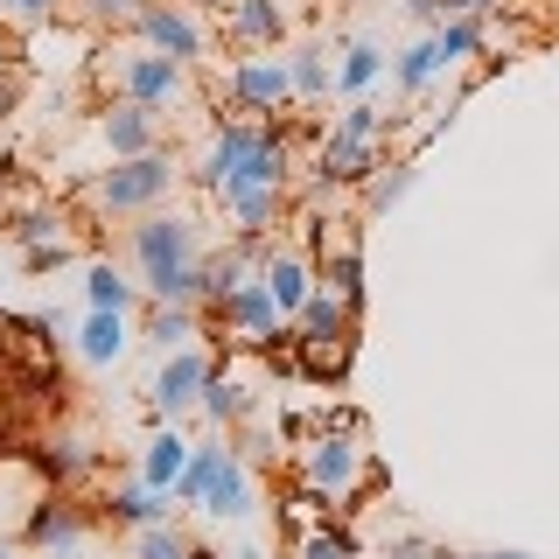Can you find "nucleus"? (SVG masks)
Listing matches in <instances>:
<instances>
[{
    "instance_id": "c9c22d12",
    "label": "nucleus",
    "mask_w": 559,
    "mask_h": 559,
    "mask_svg": "<svg viewBox=\"0 0 559 559\" xmlns=\"http://www.w3.org/2000/svg\"><path fill=\"white\" fill-rule=\"evenodd\" d=\"M384 559H441V552H427V546H419V538L413 532H399V538H384V546H378Z\"/></svg>"
},
{
    "instance_id": "6e6552de",
    "label": "nucleus",
    "mask_w": 559,
    "mask_h": 559,
    "mask_svg": "<svg viewBox=\"0 0 559 559\" xmlns=\"http://www.w3.org/2000/svg\"><path fill=\"white\" fill-rule=\"evenodd\" d=\"M133 35H140L147 49H162V57L189 63V70L210 57V28H203V14L189 8V0H140Z\"/></svg>"
},
{
    "instance_id": "393cba45",
    "label": "nucleus",
    "mask_w": 559,
    "mask_h": 559,
    "mask_svg": "<svg viewBox=\"0 0 559 559\" xmlns=\"http://www.w3.org/2000/svg\"><path fill=\"white\" fill-rule=\"evenodd\" d=\"M349 322H357V308H349L336 287H314L301 301V314H294V343H301V336H343Z\"/></svg>"
},
{
    "instance_id": "72a5a7b5",
    "label": "nucleus",
    "mask_w": 559,
    "mask_h": 559,
    "mask_svg": "<svg viewBox=\"0 0 559 559\" xmlns=\"http://www.w3.org/2000/svg\"><path fill=\"white\" fill-rule=\"evenodd\" d=\"M301 559H357V532L349 524H322L301 538Z\"/></svg>"
},
{
    "instance_id": "c85d7f7f",
    "label": "nucleus",
    "mask_w": 559,
    "mask_h": 559,
    "mask_svg": "<svg viewBox=\"0 0 559 559\" xmlns=\"http://www.w3.org/2000/svg\"><path fill=\"white\" fill-rule=\"evenodd\" d=\"M189 552H197V538H189L175 518H162V524H140V532L127 538V559H189Z\"/></svg>"
},
{
    "instance_id": "ddd939ff",
    "label": "nucleus",
    "mask_w": 559,
    "mask_h": 559,
    "mask_svg": "<svg viewBox=\"0 0 559 559\" xmlns=\"http://www.w3.org/2000/svg\"><path fill=\"white\" fill-rule=\"evenodd\" d=\"M133 314H119V308H84V322H78V336H70V349H78V364H92V371H112L119 357L133 349Z\"/></svg>"
},
{
    "instance_id": "4468645a",
    "label": "nucleus",
    "mask_w": 559,
    "mask_h": 559,
    "mask_svg": "<svg viewBox=\"0 0 559 559\" xmlns=\"http://www.w3.org/2000/svg\"><path fill=\"white\" fill-rule=\"evenodd\" d=\"M259 280L273 287V301H280V314H301V301L314 287H322V273H314V259H301L294 245H280V231H273V245H266V259H259Z\"/></svg>"
},
{
    "instance_id": "a211bd4d",
    "label": "nucleus",
    "mask_w": 559,
    "mask_h": 559,
    "mask_svg": "<svg viewBox=\"0 0 559 559\" xmlns=\"http://www.w3.org/2000/svg\"><path fill=\"white\" fill-rule=\"evenodd\" d=\"M197 413H203V419H210L217 433H238L245 419H259V392H252L245 378H231V371L217 364V378L203 384V406H197Z\"/></svg>"
},
{
    "instance_id": "f704fd0d",
    "label": "nucleus",
    "mask_w": 559,
    "mask_h": 559,
    "mask_svg": "<svg viewBox=\"0 0 559 559\" xmlns=\"http://www.w3.org/2000/svg\"><path fill=\"white\" fill-rule=\"evenodd\" d=\"M0 14H14V22H28V28H43L49 14H57V0H0Z\"/></svg>"
},
{
    "instance_id": "79ce46f5",
    "label": "nucleus",
    "mask_w": 559,
    "mask_h": 559,
    "mask_svg": "<svg viewBox=\"0 0 559 559\" xmlns=\"http://www.w3.org/2000/svg\"><path fill=\"white\" fill-rule=\"evenodd\" d=\"M441 559H489V552H441Z\"/></svg>"
},
{
    "instance_id": "412c9836",
    "label": "nucleus",
    "mask_w": 559,
    "mask_h": 559,
    "mask_svg": "<svg viewBox=\"0 0 559 559\" xmlns=\"http://www.w3.org/2000/svg\"><path fill=\"white\" fill-rule=\"evenodd\" d=\"M203 314L210 308H182V301H147V314H140V336H147L154 349H182V343H197L203 336Z\"/></svg>"
},
{
    "instance_id": "a19ab883",
    "label": "nucleus",
    "mask_w": 559,
    "mask_h": 559,
    "mask_svg": "<svg viewBox=\"0 0 559 559\" xmlns=\"http://www.w3.org/2000/svg\"><path fill=\"white\" fill-rule=\"evenodd\" d=\"M189 559H224V552H217V546H203V538H197V552H189Z\"/></svg>"
},
{
    "instance_id": "2eb2a0df",
    "label": "nucleus",
    "mask_w": 559,
    "mask_h": 559,
    "mask_svg": "<svg viewBox=\"0 0 559 559\" xmlns=\"http://www.w3.org/2000/svg\"><path fill=\"white\" fill-rule=\"evenodd\" d=\"M294 28L287 0H231V14H224V35H231L238 49H280Z\"/></svg>"
},
{
    "instance_id": "9d476101",
    "label": "nucleus",
    "mask_w": 559,
    "mask_h": 559,
    "mask_svg": "<svg viewBox=\"0 0 559 559\" xmlns=\"http://www.w3.org/2000/svg\"><path fill=\"white\" fill-rule=\"evenodd\" d=\"M98 147H105V162L154 154L162 147V112H154V105H133V98H105L98 105Z\"/></svg>"
},
{
    "instance_id": "423d86ee",
    "label": "nucleus",
    "mask_w": 559,
    "mask_h": 559,
    "mask_svg": "<svg viewBox=\"0 0 559 559\" xmlns=\"http://www.w3.org/2000/svg\"><path fill=\"white\" fill-rule=\"evenodd\" d=\"M210 322H217V343H245V349H273V343H287V336H294V322L280 314L273 287H266L259 273L245 280L231 301H217V308H210Z\"/></svg>"
},
{
    "instance_id": "1a4fd4ad",
    "label": "nucleus",
    "mask_w": 559,
    "mask_h": 559,
    "mask_svg": "<svg viewBox=\"0 0 559 559\" xmlns=\"http://www.w3.org/2000/svg\"><path fill=\"white\" fill-rule=\"evenodd\" d=\"M210 378H217V357H210V349H197V343L168 349V357H162V371H154V384H147V406H154V419H162V427H175L182 413H197Z\"/></svg>"
},
{
    "instance_id": "c03bdc74",
    "label": "nucleus",
    "mask_w": 559,
    "mask_h": 559,
    "mask_svg": "<svg viewBox=\"0 0 559 559\" xmlns=\"http://www.w3.org/2000/svg\"><path fill=\"white\" fill-rule=\"evenodd\" d=\"M489 559H532V552H489Z\"/></svg>"
},
{
    "instance_id": "0eeeda50",
    "label": "nucleus",
    "mask_w": 559,
    "mask_h": 559,
    "mask_svg": "<svg viewBox=\"0 0 559 559\" xmlns=\"http://www.w3.org/2000/svg\"><path fill=\"white\" fill-rule=\"evenodd\" d=\"M22 546L43 552V559H78L84 546H92V511H84L70 489H49V497L28 503L22 518Z\"/></svg>"
},
{
    "instance_id": "37998d69",
    "label": "nucleus",
    "mask_w": 559,
    "mask_h": 559,
    "mask_svg": "<svg viewBox=\"0 0 559 559\" xmlns=\"http://www.w3.org/2000/svg\"><path fill=\"white\" fill-rule=\"evenodd\" d=\"M231 559H266V552H252V546H245V552H231Z\"/></svg>"
},
{
    "instance_id": "f257e3e1",
    "label": "nucleus",
    "mask_w": 559,
    "mask_h": 559,
    "mask_svg": "<svg viewBox=\"0 0 559 559\" xmlns=\"http://www.w3.org/2000/svg\"><path fill=\"white\" fill-rule=\"evenodd\" d=\"M127 259H133V280L147 301H182V308H203V259H210V238H203V217L197 210H147V217L127 224Z\"/></svg>"
},
{
    "instance_id": "a18cd8bd",
    "label": "nucleus",
    "mask_w": 559,
    "mask_h": 559,
    "mask_svg": "<svg viewBox=\"0 0 559 559\" xmlns=\"http://www.w3.org/2000/svg\"><path fill=\"white\" fill-rule=\"evenodd\" d=\"M0 559H8V546H0Z\"/></svg>"
},
{
    "instance_id": "f3484780",
    "label": "nucleus",
    "mask_w": 559,
    "mask_h": 559,
    "mask_svg": "<svg viewBox=\"0 0 559 559\" xmlns=\"http://www.w3.org/2000/svg\"><path fill=\"white\" fill-rule=\"evenodd\" d=\"M259 511V489H252V462L231 448V462L217 468V483H210V497H203V518H224V524H245Z\"/></svg>"
},
{
    "instance_id": "58836bf2",
    "label": "nucleus",
    "mask_w": 559,
    "mask_h": 559,
    "mask_svg": "<svg viewBox=\"0 0 559 559\" xmlns=\"http://www.w3.org/2000/svg\"><path fill=\"white\" fill-rule=\"evenodd\" d=\"M14 98H22V70H0V112H8Z\"/></svg>"
},
{
    "instance_id": "2f4dec72",
    "label": "nucleus",
    "mask_w": 559,
    "mask_h": 559,
    "mask_svg": "<svg viewBox=\"0 0 559 559\" xmlns=\"http://www.w3.org/2000/svg\"><path fill=\"white\" fill-rule=\"evenodd\" d=\"M294 349H301L308 378H343L349 371V329H343V336H301Z\"/></svg>"
},
{
    "instance_id": "9b49d317",
    "label": "nucleus",
    "mask_w": 559,
    "mask_h": 559,
    "mask_svg": "<svg viewBox=\"0 0 559 559\" xmlns=\"http://www.w3.org/2000/svg\"><path fill=\"white\" fill-rule=\"evenodd\" d=\"M8 238L22 245V266L28 273H57L78 259V238L63 231V210H14L8 217Z\"/></svg>"
},
{
    "instance_id": "7ed1b4c3",
    "label": "nucleus",
    "mask_w": 559,
    "mask_h": 559,
    "mask_svg": "<svg viewBox=\"0 0 559 559\" xmlns=\"http://www.w3.org/2000/svg\"><path fill=\"white\" fill-rule=\"evenodd\" d=\"M98 84L105 98H133V105H154V112H175V105L197 98V84H189V63L162 57V49H105L98 57Z\"/></svg>"
},
{
    "instance_id": "6ab92c4d",
    "label": "nucleus",
    "mask_w": 559,
    "mask_h": 559,
    "mask_svg": "<svg viewBox=\"0 0 559 559\" xmlns=\"http://www.w3.org/2000/svg\"><path fill=\"white\" fill-rule=\"evenodd\" d=\"M35 468L57 489H78L84 476H98V448L84 441V433H49V441L35 448Z\"/></svg>"
},
{
    "instance_id": "cd10ccee",
    "label": "nucleus",
    "mask_w": 559,
    "mask_h": 559,
    "mask_svg": "<svg viewBox=\"0 0 559 559\" xmlns=\"http://www.w3.org/2000/svg\"><path fill=\"white\" fill-rule=\"evenodd\" d=\"M105 518H112L119 532H140V524H162V518H168V503H162V489L127 483V489H112V497H105Z\"/></svg>"
},
{
    "instance_id": "ea45409f",
    "label": "nucleus",
    "mask_w": 559,
    "mask_h": 559,
    "mask_svg": "<svg viewBox=\"0 0 559 559\" xmlns=\"http://www.w3.org/2000/svg\"><path fill=\"white\" fill-rule=\"evenodd\" d=\"M0 70H14V43H8V35H0Z\"/></svg>"
},
{
    "instance_id": "dca6fc26",
    "label": "nucleus",
    "mask_w": 559,
    "mask_h": 559,
    "mask_svg": "<svg viewBox=\"0 0 559 559\" xmlns=\"http://www.w3.org/2000/svg\"><path fill=\"white\" fill-rule=\"evenodd\" d=\"M441 78H448V57H441V43H433V28L419 35V43L392 49V98H399V105L427 98V92H433Z\"/></svg>"
},
{
    "instance_id": "4c0bfd02",
    "label": "nucleus",
    "mask_w": 559,
    "mask_h": 559,
    "mask_svg": "<svg viewBox=\"0 0 559 559\" xmlns=\"http://www.w3.org/2000/svg\"><path fill=\"white\" fill-rule=\"evenodd\" d=\"M497 8H503V0H448V8H441V22H448V14H476V22H489Z\"/></svg>"
},
{
    "instance_id": "b1692460",
    "label": "nucleus",
    "mask_w": 559,
    "mask_h": 559,
    "mask_svg": "<svg viewBox=\"0 0 559 559\" xmlns=\"http://www.w3.org/2000/svg\"><path fill=\"white\" fill-rule=\"evenodd\" d=\"M314 273H322V287H336L349 308H364V245H357V238H343V245H322Z\"/></svg>"
},
{
    "instance_id": "5701e85b",
    "label": "nucleus",
    "mask_w": 559,
    "mask_h": 559,
    "mask_svg": "<svg viewBox=\"0 0 559 559\" xmlns=\"http://www.w3.org/2000/svg\"><path fill=\"white\" fill-rule=\"evenodd\" d=\"M287 70H294V98H301V105L336 98V63H329L322 43H294L287 49Z\"/></svg>"
},
{
    "instance_id": "e433bc0d",
    "label": "nucleus",
    "mask_w": 559,
    "mask_h": 559,
    "mask_svg": "<svg viewBox=\"0 0 559 559\" xmlns=\"http://www.w3.org/2000/svg\"><path fill=\"white\" fill-rule=\"evenodd\" d=\"M406 8V22H419V28H441V8L448 0H399Z\"/></svg>"
},
{
    "instance_id": "39448f33",
    "label": "nucleus",
    "mask_w": 559,
    "mask_h": 559,
    "mask_svg": "<svg viewBox=\"0 0 559 559\" xmlns=\"http://www.w3.org/2000/svg\"><path fill=\"white\" fill-rule=\"evenodd\" d=\"M217 98L231 105V112L245 119H266L280 112V105H301L294 98V70H287V49H252V57H238V63H224V84H217Z\"/></svg>"
},
{
    "instance_id": "aec40b11",
    "label": "nucleus",
    "mask_w": 559,
    "mask_h": 559,
    "mask_svg": "<svg viewBox=\"0 0 559 559\" xmlns=\"http://www.w3.org/2000/svg\"><path fill=\"white\" fill-rule=\"evenodd\" d=\"M392 78V49H378V43H349L343 49V63H336V98H371L378 84Z\"/></svg>"
},
{
    "instance_id": "a878e982",
    "label": "nucleus",
    "mask_w": 559,
    "mask_h": 559,
    "mask_svg": "<svg viewBox=\"0 0 559 559\" xmlns=\"http://www.w3.org/2000/svg\"><path fill=\"white\" fill-rule=\"evenodd\" d=\"M84 301L92 308H119V314H133L140 301H147V294H140V280H127L112 266V259H92V266H84Z\"/></svg>"
},
{
    "instance_id": "20e7f679",
    "label": "nucleus",
    "mask_w": 559,
    "mask_h": 559,
    "mask_svg": "<svg viewBox=\"0 0 559 559\" xmlns=\"http://www.w3.org/2000/svg\"><path fill=\"white\" fill-rule=\"evenodd\" d=\"M364 483H371V448L357 427H322L301 448V489L314 503H349Z\"/></svg>"
},
{
    "instance_id": "7c9ffc66",
    "label": "nucleus",
    "mask_w": 559,
    "mask_h": 559,
    "mask_svg": "<svg viewBox=\"0 0 559 559\" xmlns=\"http://www.w3.org/2000/svg\"><path fill=\"white\" fill-rule=\"evenodd\" d=\"M433 43H441V57H448V70L454 63H468V57H483V43H489V28L476 22V14H448L441 28H433Z\"/></svg>"
},
{
    "instance_id": "473e14b6",
    "label": "nucleus",
    "mask_w": 559,
    "mask_h": 559,
    "mask_svg": "<svg viewBox=\"0 0 559 559\" xmlns=\"http://www.w3.org/2000/svg\"><path fill=\"white\" fill-rule=\"evenodd\" d=\"M70 14H78V22H92V28H133L140 0H70Z\"/></svg>"
},
{
    "instance_id": "f03ea898",
    "label": "nucleus",
    "mask_w": 559,
    "mask_h": 559,
    "mask_svg": "<svg viewBox=\"0 0 559 559\" xmlns=\"http://www.w3.org/2000/svg\"><path fill=\"white\" fill-rule=\"evenodd\" d=\"M182 182H189V168L175 162L168 147L133 154V162H105V168L92 175V210H98V217L133 224V217H147V210H162Z\"/></svg>"
},
{
    "instance_id": "bb28decb",
    "label": "nucleus",
    "mask_w": 559,
    "mask_h": 559,
    "mask_svg": "<svg viewBox=\"0 0 559 559\" xmlns=\"http://www.w3.org/2000/svg\"><path fill=\"white\" fill-rule=\"evenodd\" d=\"M224 462H231V433L197 441V454H189V468H182V483H175V503H197V511H203V497H210V483H217Z\"/></svg>"
},
{
    "instance_id": "f8f14e48",
    "label": "nucleus",
    "mask_w": 559,
    "mask_h": 559,
    "mask_svg": "<svg viewBox=\"0 0 559 559\" xmlns=\"http://www.w3.org/2000/svg\"><path fill=\"white\" fill-rule=\"evenodd\" d=\"M384 168V140L378 133H349V127H329L322 133V154H314V175L322 182H371V175Z\"/></svg>"
},
{
    "instance_id": "c756f323",
    "label": "nucleus",
    "mask_w": 559,
    "mask_h": 559,
    "mask_svg": "<svg viewBox=\"0 0 559 559\" xmlns=\"http://www.w3.org/2000/svg\"><path fill=\"white\" fill-rule=\"evenodd\" d=\"M413 182H419V162H413V154H406V162H392V168H378L371 182H364V210H371V217H384L392 203L413 197Z\"/></svg>"
},
{
    "instance_id": "4be33fe9",
    "label": "nucleus",
    "mask_w": 559,
    "mask_h": 559,
    "mask_svg": "<svg viewBox=\"0 0 559 559\" xmlns=\"http://www.w3.org/2000/svg\"><path fill=\"white\" fill-rule=\"evenodd\" d=\"M189 454H197V441H182L175 427H162L147 448H140V483H147V489H162V497H175V483H182Z\"/></svg>"
}]
</instances>
